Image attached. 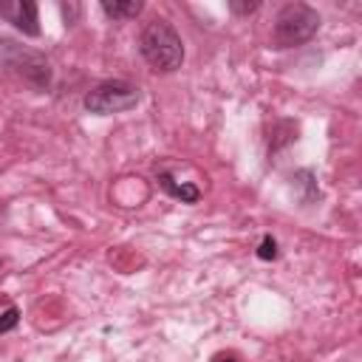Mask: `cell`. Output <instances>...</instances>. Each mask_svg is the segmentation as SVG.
Wrapping results in <instances>:
<instances>
[{"mask_svg": "<svg viewBox=\"0 0 362 362\" xmlns=\"http://www.w3.org/2000/svg\"><path fill=\"white\" fill-rule=\"evenodd\" d=\"M139 51L153 71L173 74L184 62V42L167 20H150L139 34Z\"/></svg>", "mask_w": 362, "mask_h": 362, "instance_id": "6da1fadb", "label": "cell"}, {"mask_svg": "<svg viewBox=\"0 0 362 362\" xmlns=\"http://www.w3.org/2000/svg\"><path fill=\"white\" fill-rule=\"evenodd\" d=\"M320 28V14L308 3H288L277 11L274 28H272V42L274 48H294L308 42Z\"/></svg>", "mask_w": 362, "mask_h": 362, "instance_id": "7a4b0ae2", "label": "cell"}, {"mask_svg": "<svg viewBox=\"0 0 362 362\" xmlns=\"http://www.w3.org/2000/svg\"><path fill=\"white\" fill-rule=\"evenodd\" d=\"M139 99H141V93L136 85H130L124 79H107L85 93V110L96 113V116H110V113L136 107Z\"/></svg>", "mask_w": 362, "mask_h": 362, "instance_id": "3957f363", "label": "cell"}, {"mask_svg": "<svg viewBox=\"0 0 362 362\" xmlns=\"http://www.w3.org/2000/svg\"><path fill=\"white\" fill-rule=\"evenodd\" d=\"M6 45V62L34 88V90H48L51 85V65L48 59L40 54V51H31V48H23L11 40H3Z\"/></svg>", "mask_w": 362, "mask_h": 362, "instance_id": "277c9868", "label": "cell"}, {"mask_svg": "<svg viewBox=\"0 0 362 362\" xmlns=\"http://www.w3.org/2000/svg\"><path fill=\"white\" fill-rule=\"evenodd\" d=\"M0 17H6L8 23H14V28H17V31H23L25 37H37V34H40L37 3H31V0L0 3Z\"/></svg>", "mask_w": 362, "mask_h": 362, "instance_id": "5b68a950", "label": "cell"}, {"mask_svg": "<svg viewBox=\"0 0 362 362\" xmlns=\"http://www.w3.org/2000/svg\"><path fill=\"white\" fill-rule=\"evenodd\" d=\"M158 184L164 187V192H170L173 198H181L184 204H195L201 198V189L195 184H178L170 173H158Z\"/></svg>", "mask_w": 362, "mask_h": 362, "instance_id": "8992f818", "label": "cell"}, {"mask_svg": "<svg viewBox=\"0 0 362 362\" xmlns=\"http://www.w3.org/2000/svg\"><path fill=\"white\" fill-rule=\"evenodd\" d=\"M144 8L141 0H105L102 3V11L110 17V20H130V17H139Z\"/></svg>", "mask_w": 362, "mask_h": 362, "instance_id": "52a82bcc", "label": "cell"}, {"mask_svg": "<svg viewBox=\"0 0 362 362\" xmlns=\"http://www.w3.org/2000/svg\"><path fill=\"white\" fill-rule=\"evenodd\" d=\"M257 257H260V260H274V257H277V240H274L272 235H266V238L260 240V246H257Z\"/></svg>", "mask_w": 362, "mask_h": 362, "instance_id": "ba28073f", "label": "cell"}, {"mask_svg": "<svg viewBox=\"0 0 362 362\" xmlns=\"http://www.w3.org/2000/svg\"><path fill=\"white\" fill-rule=\"evenodd\" d=\"M17 320H20V311L11 305V308H6L3 314H0V334H6V331H11L14 325H17Z\"/></svg>", "mask_w": 362, "mask_h": 362, "instance_id": "9c48e42d", "label": "cell"}, {"mask_svg": "<svg viewBox=\"0 0 362 362\" xmlns=\"http://www.w3.org/2000/svg\"><path fill=\"white\" fill-rule=\"evenodd\" d=\"M229 8H232L235 14H252V11H257V8H260V3H257V0H252V3H238V0H232V3H229Z\"/></svg>", "mask_w": 362, "mask_h": 362, "instance_id": "30bf717a", "label": "cell"}, {"mask_svg": "<svg viewBox=\"0 0 362 362\" xmlns=\"http://www.w3.org/2000/svg\"><path fill=\"white\" fill-rule=\"evenodd\" d=\"M76 6L74 3H62V14H65V23H74V17H76Z\"/></svg>", "mask_w": 362, "mask_h": 362, "instance_id": "8fae6325", "label": "cell"}, {"mask_svg": "<svg viewBox=\"0 0 362 362\" xmlns=\"http://www.w3.org/2000/svg\"><path fill=\"white\" fill-rule=\"evenodd\" d=\"M212 362H238V354H232V351H221V354L212 356Z\"/></svg>", "mask_w": 362, "mask_h": 362, "instance_id": "7c38bea8", "label": "cell"}]
</instances>
